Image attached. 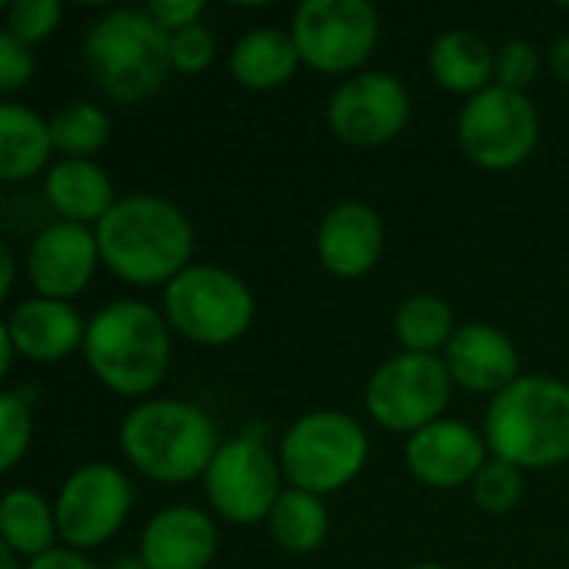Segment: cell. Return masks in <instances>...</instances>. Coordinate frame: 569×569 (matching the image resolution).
Instances as JSON below:
<instances>
[{
    "label": "cell",
    "mask_w": 569,
    "mask_h": 569,
    "mask_svg": "<svg viewBox=\"0 0 569 569\" xmlns=\"http://www.w3.org/2000/svg\"><path fill=\"white\" fill-rule=\"evenodd\" d=\"M300 60L320 73L360 67L380 37V13L367 0H303L290 30Z\"/></svg>",
    "instance_id": "10"
},
{
    "label": "cell",
    "mask_w": 569,
    "mask_h": 569,
    "mask_svg": "<svg viewBox=\"0 0 569 569\" xmlns=\"http://www.w3.org/2000/svg\"><path fill=\"white\" fill-rule=\"evenodd\" d=\"M147 13H150L167 33H177V30H183V27L200 23L203 3H200V0H150V3H147Z\"/></svg>",
    "instance_id": "34"
},
{
    "label": "cell",
    "mask_w": 569,
    "mask_h": 569,
    "mask_svg": "<svg viewBox=\"0 0 569 569\" xmlns=\"http://www.w3.org/2000/svg\"><path fill=\"white\" fill-rule=\"evenodd\" d=\"M27 569H97L90 560H83L77 550H50L37 560H30Z\"/></svg>",
    "instance_id": "35"
},
{
    "label": "cell",
    "mask_w": 569,
    "mask_h": 569,
    "mask_svg": "<svg viewBox=\"0 0 569 569\" xmlns=\"http://www.w3.org/2000/svg\"><path fill=\"white\" fill-rule=\"evenodd\" d=\"M110 569H150V567H147L140 557H120V560H117Z\"/></svg>",
    "instance_id": "39"
},
{
    "label": "cell",
    "mask_w": 569,
    "mask_h": 569,
    "mask_svg": "<svg viewBox=\"0 0 569 569\" xmlns=\"http://www.w3.org/2000/svg\"><path fill=\"white\" fill-rule=\"evenodd\" d=\"M33 73V53L27 43L13 40L10 33H0V90L13 93L20 90Z\"/></svg>",
    "instance_id": "33"
},
{
    "label": "cell",
    "mask_w": 569,
    "mask_h": 569,
    "mask_svg": "<svg viewBox=\"0 0 569 569\" xmlns=\"http://www.w3.org/2000/svg\"><path fill=\"white\" fill-rule=\"evenodd\" d=\"M53 150L50 120L27 110L23 103H0V177L27 180L33 177Z\"/></svg>",
    "instance_id": "23"
},
{
    "label": "cell",
    "mask_w": 569,
    "mask_h": 569,
    "mask_svg": "<svg viewBox=\"0 0 569 569\" xmlns=\"http://www.w3.org/2000/svg\"><path fill=\"white\" fill-rule=\"evenodd\" d=\"M537 70H540V53H537L533 43H527V40H507L497 50V73H493V80L500 87L527 93V87L533 83Z\"/></svg>",
    "instance_id": "31"
},
{
    "label": "cell",
    "mask_w": 569,
    "mask_h": 569,
    "mask_svg": "<svg viewBox=\"0 0 569 569\" xmlns=\"http://www.w3.org/2000/svg\"><path fill=\"white\" fill-rule=\"evenodd\" d=\"M550 67L560 80L569 83V37H560L553 47H550Z\"/></svg>",
    "instance_id": "36"
},
{
    "label": "cell",
    "mask_w": 569,
    "mask_h": 569,
    "mask_svg": "<svg viewBox=\"0 0 569 569\" xmlns=\"http://www.w3.org/2000/svg\"><path fill=\"white\" fill-rule=\"evenodd\" d=\"M83 60L107 97L137 103L157 93L173 70L170 33L147 10L120 7L90 23Z\"/></svg>",
    "instance_id": "4"
},
{
    "label": "cell",
    "mask_w": 569,
    "mask_h": 569,
    "mask_svg": "<svg viewBox=\"0 0 569 569\" xmlns=\"http://www.w3.org/2000/svg\"><path fill=\"white\" fill-rule=\"evenodd\" d=\"M567 10H569V3H567Z\"/></svg>",
    "instance_id": "42"
},
{
    "label": "cell",
    "mask_w": 569,
    "mask_h": 569,
    "mask_svg": "<svg viewBox=\"0 0 569 569\" xmlns=\"http://www.w3.org/2000/svg\"><path fill=\"white\" fill-rule=\"evenodd\" d=\"M210 507L230 523H260L270 517L280 490V467L273 463L270 450L250 433L230 440L217 450L203 473Z\"/></svg>",
    "instance_id": "11"
},
{
    "label": "cell",
    "mask_w": 569,
    "mask_h": 569,
    "mask_svg": "<svg viewBox=\"0 0 569 569\" xmlns=\"http://www.w3.org/2000/svg\"><path fill=\"white\" fill-rule=\"evenodd\" d=\"M460 147L483 170L520 167L540 140V113L520 90L500 83L480 90L460 110Z\"/></svg>",
    "instance_id": "8"
},
{
    "label": "cell",
    "mask_w": 569,
    "mask_h": 569,
    "mask_svg": "<svg viewBox=\"0 0 569 569\" xmlns=\"http://www.w3.org/2000/svg\"><path fill=\"white\" fill-rule=\"evenodd\" d=\"M83 357L103 387L123 397H143L170 367V333L153 307L117 300L87 323Z\"/></svg>",
    "instance_id": "5"
},
{
    "label": "cell",
    "mask_w": 569,
    "mask_h": 569,
    "mask_svg": "<svg viewBox=\"0 0 569 569\" xmlns=\"http://www.w3.org/2000/svg\"><path fill=\"white\" fill-rule=\"evenodd\" d=\"M383 250V223L373 207L360 200L337 203L317 230L320 263L343 280L363 277L377 267Z\"/></svg>",
    "instance_id": "16"
},
{
    "label": "cell",
    "mask_w": 569,
    "mask_h": 569,
    "mask_svg": "<svg viewBox=\"0 0 569 569\" xmlns=\"http://www.w3.org/2000/svg\"><path fill=\"white\" fill-rule=\"evenodd\" d=\"M163 310L170 327L190 343L223 347L253 323V293L223 267H187L167 283Z\"/></svg>",
    "instance_id": "7"
},
{
    "label": "cell",
    "mask_w": 569,
    "mask_h": 569,
    "mask_svg": "<svg viewBox=\"0 0 569 569\" xmlns=\"http://www.w3.org/2000/svg\"><path fill=\"white\" fill-rule=\"evenodd\" d=\"M100 260L127 283H170L190 267L193 227L180 207L160 197H123L97 223Z\"/></svg>",
    "instance_id": "1"
},
{
    "label": "cell",
    "mask_w": 569,
    "mask_h": 569,
    "mask_svg": "<svg viewBox=\"0 0 569 569\" xmlns=\"http://www.w3.org/2000/svg\"><path fill=\"white\" fill-rule=\"evenodd\" d=\"M327 120L343 143L380 147L403 133L410 120V93L387 70L357 73L333 90Z\"/></svg>",
    "instance_id": "13"
},
{
    "label": "cell",
    "mask_w": 569,
    "mask_h": 569,
    "mask_svg": "<svg viewBox=\"0 0 569 569\" xmlns=\"http://www.w3.org/2000/svg\"><path fill=\"white\" fill-rule=\"evenodd\" d=\"M413 569H447V567H437V563H423V567H413Z\"/></svg>",
    "instance_id": "41"
},
{
    "label": "cell",
    "mask_w": 569,
    "mask_h": 569,
    "mask_svg": "<svg viewBox=\"0 0 569 569\" xmlns=\"http://www.w3.org/2000/svg\"><path fill=\"white\" fill-rule=\"evenodd\" d=\"M443 363L450 377L473 393H503L520 380V357L513 340L487 323L460 327L443 350Z\"/></svg>",
    "instance_id": "17"
},
{
    "label": "cell",
    "mask_w": 569,
    "mask_h": 569,
    "mask_svg": "<svg viewBox=\"0 0 569 569\" xmlns=\"http://www.w3.org/2000/svg\"><path fill=\"white\" fill-rule=\"evenodd\" d=\"M213 33L203 23L183 27L177 33H170V57H173V70L180 73H200L210 67L213 60Z\"/></svg>",
    "instance_id": "32"
},
{
    "label": "cell",
    "mask_w": 569,
    "mask_h": 569,
    "mask_svg": "<svg viewBox=\"0 0 569 569\" xmlns=\"http://www.w3.org/2000/svg\"><path fill=\"white\" fill-rule=\"evenodd\" d=\"M487 447L520 470L569 460V383L533 373L510 383L487 410Z\"/></svg>",
    "instance_id": "2"
},
{
    "label": "cell",
    "mask_w": 569,
    "mask_h": 569,
    "mask_svg": "<svg viewBox=\"0 0 569 569\" xmlns=\"http://www.w3.org/2000/svg\"><path fill=\"white\" fill-rule=\"evenodd\" d=\"M0 297H7L10 293V287H13V253H10V247L3 243L0 247Z\"/></svg>",
    "instance_id": "37"
},
{
    "label": "cell",
    "mask_w": 569,
    "mask_h": 569,
    "mask_svg": "<svg viewBox=\"0 0 569 569\" xmlns=\"http://www.w3.org/2000/svg\"><path fill=\"white\" fill-rule=\"evenodd\" d=\"M120 447L133 470L157 483H187L203 477L220 450L213 420L183 400L137 403L123 417Z\"/></svg>",
    "instance_id": "3"
},
{
    "label": "cell",
    "mask_w": 569,
    "mask_h": 569,
    "mask_svg": "<svg viewBox=\"0 0 569 569\" xmlns=\"http://www.w3.org/2000/svg\"><path fill=\"white\" fill-rule=\"evenodd\" d=\"M453 333V310L433 293H413L397 310V340L407 347V353H437L440 347L447 350Z\"/></svg>",
    "instance_id": "26"
},
{
    "label": "cell",
    "mask_w": 569,
    "mask_h": 569,
    "mask_svg": "<svg viewBox=\"0 0 569 569\" xmlns=\"http://www.w3.org/2000/svg\"><path fill=\"white\" fill-rule=\"evenodd\" d=\"M97 260H100L97 233H90L83 223L57 220L43 227L30 243L27 273L40 297L67 303L90 283Z\"/></svg>",
    "instance_id": "14"
},
{
    "label": "cell",
    "mask_w": 569,
    "mask_h": 569,
    "mask_svg": "<svg viewBox=\"0 0 569 569\" xmlns=\"http://www.w3.org/2000/svg\"><path fill=\"white\" fill-rule=\"evenodd\" d=\"M110 137V120L93 103H67L50 117V140L67 160L93 157Z\"/></svg>",
    "instance_id": "27"
},
{
    "label": "cell",
    "mask_w": 569,
    "mask_h": 569,
    "mask_svg": "<svg viewBox=\"0 0 569 569\" xmlns=\"http://www.w3.org/2000/svg\"><path fill=\"white\" fill-rule=\"evenodd\" d=\"M60 13H63L60 0H17L7 10V30L3 33H10L13 40L30 47V43L43 40L57 30Z\"/></svg>",
    "instance_id": "29"
},
{
    "label": "cell",
    "mask_w": 569,
    "mask_h": 569,
    "mask_svg": "<svg viewBox=\"0 0 569 569\" xmlns=\"http://www.w3.org/2000/svg\"><path fill=\"white\" fill-rule=\"evenodd\" d=\"M453 377L437 353H400L367 383L370 417L393 433H417L440 420L450 403Z\"/></svg>",
    "instance_id": "9"
},
{
    "label": "cell",
    "mask_w": 569,
    "mask_h": 569,
    "mask_svg": "<svg viewBox=\"0 0 569 569\" xmlns=\"http://www.w3.org/2000/svg\"><path fill=\"white\" fill-rule=\"evenodd\" d=\"M487 437H480L463 420H437L417 430L407 443L410 473L437 490L473 483L487 467Z\"/></svg>",
    "instance_id": "15"
},
{
    "label": "cell",
    "mask_w": 569,
    "mask_h": 569,
    "mask_svg": "<svg viewBox=\"0 0 569 569\" xmlns=\"http://www.w3.org/2000/svg\"><path fill=\"white\" fill-rule=\"evenodd\" d=\"M300 63L293 37L280 27H260L243 33L230 50V73L247 90L283 87Z\"/></svg>",
    "instance_id": "21"
},
{
    "label": "cell",
    "mask_w": 569,
    "mask_h": 569,
    "mask_svg": "<svg viewBox=\"0 0 569 569\" xmlns=\"http://www.w3.org/2000/svg\"><path fill=\"white\" fill-rule=\"evenodd\" d=\"M0 569H20L17 567V553L7 547H0Z\"/></svg>",
    "instance_id": "40"
},
{
    "label": "cell",
    "mask_w": 569,
    "mask_h": 569,
    "mask_svg": "<svg viewBox=\"0 0 569 569\" xmlns=\"http://www.w3.org/2000/svg\"><path fill=\"white\" fill-rule=\"evenodd\" d=\"M217 547V527L203 510L167 507L147 523L140 537V560L150 569H207Z\"/></svg>",
    "instance_id": "18"
},
{
    "label": "cell",
    "mask_w": 569,
    "mask_h": 569,
    "mask_svg": "<svg viewBox=\"0 0 569 569\" xmlns=\"http://www.w3.org/2000/svg\"><path fill=\"white\" fill-rule=\"evenodd\" d=\"M130 480L110 463H87L73 470L57 497V533L73 550L107 543L130 513Z\"/></svg>",
    "instance_id": "12"
},
{
    "label": "cell",
    "mask_w": 569,
    "mask_h": 569,
    "mask_svg": "<svg viewBox=\"0 0 569 569\" xmlns=\"http://www.w3.org/2000/svg\"><path fill=\"white\" fill-rule=\"evenodd\" d=\"M430 73L443 90L453 93H480L493 87L497 73V50L470 30H450L443 33L430 50Z\"/></svg>",
    "instance_id": "22"
},
{
    "label": "cell",
    "mask_w": 569,
    "mask_h": 569,
    "mask_svg": "<svg viewBox=\"0 0 569 569\" xmlns=\"http://www.w3.org/2000/svg\"><path fill=\"white\" fill-rule=\"evenodd\" d=\"M13 353H17V347H13V340H10L7 327L0 323V367H3V373H7V370H10V363H13Z\"/></svg>",
    "instance_id": "38"
},
{
    "label": "cell",
    "mask_w": 569,
    "mask_h": 569,
    "mask_svg": "<svg viewBox=\"0 0 569 569\" xmlns=\"http://www.w3.org/2000/svg\"><path fill=\"white\" fill-rule=\"evenodd\" d=\"M30 433H33L30 407L17 393H3L0 397V467L3 470H13L20 463V457L27 453Z\"/></svg>",
    "instance_id": "30"
},
{
    "label": "cell",
    "mask_w": 569,
    "mask_h": 569,
    "mask_svg": "<svg viewBox=\"0 0 569 569\" xmlns=\"http://www.w3.org/2000/svg\"><path fill=\"white\" fill-rule=\"evenodd\" d=\"M17 353L37 360V363H50V360H63L70 357L77 347H83L87 327L80 320V313L63 303V300H47V297H33L23 300L10 310V317L3 320Z\"/></svg>",
    "instance_id": "19"
},
{
    "label": "cell",
    "mask_w": 569,
    "mask_h": 569,
    "mask_svg": "<svg viewBox=\"0 0 569 569\" xmlns=\"http://www.w3.org/2000/svg\"><path fill=\"white\" fill-rule=\"evenodd\" d=\"M470 487H473V500L480 510L510 513L523 500V470L507 460H490Z\"/></svg>",
    "instance_id": "28"
},
{
    "label": "cell",
    "mask_w": 569,
    "mask_h": 569,
    "mask_svg": "<svg viewBox=\"0 0 569 569\" xmlns=\"http://www.w3.org/2000/svg\"><path fill=\"white\" fill-rule=\"evenodd\" d=\"M367 463L363 427L337 410L300 417L280 443V470L297 490L313 497L347 487Z\"/></svg>",
    "instance_id": "6"
},
{
    "label": "cell",
    "mask_w": 569,
    "mask_h": 569,
    "mask_svg": "<svg viewBox=\"0 0 569 569\" xmlns=\"http://www.w3.org/2000/svg\"><path fill=\"white\" fill-rule=\"evenodd\" d=\"M43 193L50 207L67 220V223H100L113 200V183L110 177L93 163V160H60L50 167L43 180Z\"/></svg>",
    "instance_id": "20"
},
{
    "label": "cell",
    "mask_w": 569,
    "mask_h": 569,
    "mask_svg": "<svg viewBox=\"0 0 569 569\" xmlns=\"http://www.w3.org/2000/svg\"><path fill=\"white\" fill-rule=\"evenodd\" d=\"M0 537L3 547L17 557H43L53 550L57 513L50 503L33 490H10L0 503Z\"/></svg>",
    "instance_id": "24"
},
{
    "label": "cell",
    "mask_w": 569,
    "mask_h": 569,
    "mask_svg": "<svg viewBox=\"0 0 569 569\" xmlns=\"http://www.w3.org/2000/svg\"><path fill=\"white\" fill-rule=\"evenodd\" d=\"M267 527L277 547H283L287 553H313L327 540L330 520H327V507L320 503V497L290 487L277 497L267 517Z\"/></svg>",
    "instance_id": "25"
}]
</instances>
